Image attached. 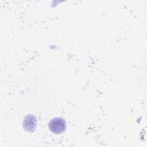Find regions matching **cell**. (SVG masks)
Returning a JSON list of instances; mask_svg holds the SVG:
<instances>
[{
    "instance_id": "7a4b0ae2",
    "label": "cell",
    "mask_w": 147,
    "mask_h": 147,
    "mask_svg": "<svg viewBox=\"0 0 147 147\" xmlns=\"http://www.w3.org/2000/svg\"><path fill=\"white\" fill-rule=\"evenodd\" d=\"M37 126V119L33 115H27L24 120L23 127L26 131L32 132L33 131Z\"/></svg>"
},
{
    "instance_id": "6da1fadb",
    "label": "cell",
    "mask_w": 147,
    "mask_h": 147,
    "mask_svg": "<svg viewBox=\"0 0 147 147\" xmlns=\"http://www.w3.org/2000/svg\"><path fill=\"white\" fill-rule=\"evenodd\" d=\"M65 121L60 117H56L52 119L49 123V129L55 134H61L66 129Z\"/></svg>"
}]
</instances>
